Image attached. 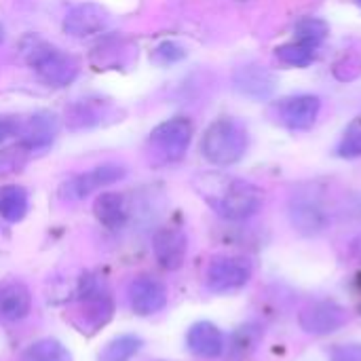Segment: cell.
<instances>
[{
	"mask_svg": "<svg viewBox=\"0 0 361 361\" xmlns=\"http://www.w3.org/2000/svg\"><path fill=\"white\" fill-rule=\"evenodd\" d=\"M235 89L241 91L243 95L252 97V99H269L275 95L277 89V78L271 70H267L264 66L258 63H247L241 66L235 76H233Z\"/></svg>",
	"mask_w": 361,
	"mask_h": 361,
	"instance_id": "obj_14",
	"label": "cell"
},
{
	"mask_svg": "<svg viewBox=\"0 0 361 361\" xmlns=\"http://www.w3.org/2000/svg\"><path fill=\"white\" fill-rule=\"evenodd\" d=\"M127 300L133 313L148 317L165 309L167 288L152 275H137L127 286Z\"/></svg>",
	"mask_w": 361,
	"mask_h": 361,
	"instance_id": "obj_9",
	"label": "cell"
},
{
	"mask_svg": "<svg viewBox=\"0 0 361 361\" xmlns=\"http://www.w3.org/2000/svg\"><path fill=\"white\" fill-rule=\"evenodd\" d=\"M294 34H296V40L302 42V44H309V47H317L326 40V36L330 34V25L319 19V17H305L296 23L294 27Z\"/></svg>",
	"mask_w": 361,
	"mask_h": 361,
	"instance_id": "obj_23",
	"label": "cell"
},
{
	"mask_svg": "<svg viewBox=\"0 0 361 361\" xmlns=\"http://www.w3.org/2000/svg\"><path fill=\"white\" fill-rule=\"evenodd\" d=\"M298 324L307 334L328 336L338 332L347 324V313L341 305L330 300H319L305 307L298 315Z\"/></svg>",
	"mask_w": 361,
	"mask_h": 361,
	"instance_id": "obj_10",
	"label": "cell"
},
{
	"mask_svg": "<svg viewBox=\"0 0 361 361\" xmlns=\"http://www.w3.org/2000/svg\"><path fill=\"white\" fill-rule=\"evenodd\" d=\"M21 135V146L25 150H44L53 144L55 140V133H57V123H55V116L51 114H34L30 116L17 131Z\"/></svg>",
	"mask_w": 361,
	"mask_h": 361,
	"instance_id": "obj_17",
	"label": "cell"
},
{
	"mask_svg": "<svg viewBox=\"0 0 361 361\" xmlns=\"http://www.w3.org/2000/svg\"><path fill=\"white\" fill-rule=\"evenodd\" d=\"M114 315V300L108 281L97 273H85L76 288V313L72 324L82 334H95Z\"/></svg>",
	"mask_w": 361,
	"mask_h": 361,
	"instance_id": "obj_2",
	"label": "cell"
},
{
	"mask_svg": "<svg viewBox=\"0 0 361 361\" xmlns=\"http://www.w3.org/2000/svg\"><path fill=\"white\" fill-rule=\"evenodd\" d=\"M197 190L218 216L231 222L256 216L264 201V195L256 184L226 176H201Z\"/></svg>",
	"mask_w": 361,
	"mask_h": 361,
	"instance_id": "obj_1",
	"label": "cell"
},
{
	"mask_svg": "<svg viewBox=\"0 0 361 361\" xmlns=\"http://www.w3.org/2000/svg\"><path fill=\"white\" fill-rule=\"evenodd\" d=\"M247 131L235 118H218L214 121L201 140L203 157L218 167H228L239 163L247 152Z\"/></svg>",
	"mask_w": 361,
	"mask_h": 361,
	"instance_id": "obj_4",
	"label": "cell"
},
{
	"mask_svg": "<svg viewBox=\"0 0 361 361\" xmlns=\"http://www.w3.org/2000/svg\"><path fill=\"white\" fill-rule=\"evenodd\" d=\"M110 23V13L95 2H85L74 6L66 19H63V30L74 36V38H85V36H93L99 34L102 30H106Z\"/></svg>",
	"mask_w": 361,
	"mask_h": 361,
	"instance_id": "obj_13",
	"label": "cell"
},
{
	"mask_svg": "<svg viewBox=\"0 0 361 361\" xmlns=\"http://www.w3.org/2000/svg\"><path fill=\"white\" fill-rule=\"evenodd\" d=\"M252 279V264L241 256H218L209 262L205 286L214 294L241 290Z\"/></svg>",
	"mask_w": 361,
	"mask_h": 361,
	"instance_id": "obj_7",
	"label": "cell"
},
{
	"mask_svg": "<svg viewBox=\"0 0 361 361\" xmlns=\"http://www.w3.org/2000/svg\"><path fill=\"white\" fill-rule=\"evenodd\" d=\"M330 361H361V345H357V343L338 345V347L332 351Z\"/></svg>",
	"mask_w": 361,
	"mask_h": 361,
	"instance_id": "obj_28",
	"label": "cell"
},
{
	"mask_svg": "<svg viewBox=\"0 0 361 361\" xmlns=\"http://www.w3.org/2000/svg\"><path fill=\"white\" fill-rule=\"evenodd\" d=\"M125 167L123 165H114V163H106V165H99V167H93L80 176H74L72 180H68L63 186H61V197L68 199V201H80L85 197H89L91 192L104 188V186H110L118 180L125 178Z\"/></svg>",
	"mask_w": 361,
	"mask_h": 361,
	"instance_id": "obj_8",
	"label": "cell"
},
{
	"mask_svg": "<svg viewBox=\"0 0 361 361\" xmlns=\"http://www.w3.org/2000/svg\"><path fill=\"white\" fill-rule=\"evenodd\" d=\"M357 2H360V4H361V0H357Z\"/></svg>",
	"mask_w": 361,
	"mask_h": 361,
	"instance_id": "obj_32",
	"label": "cell"
},
{
	"mask_svg": "<svg viewBox=\"0 0 361 361\" xmlns=\"http://www.w3.org/2000/svg\"><path fill=\"white\" fill-rule=\"evenodd\" d=\"M192 131H195L192 123L184 116H176V118H169V121L157 125L148 137L152 157L159 163L182 161L192 142Z\"/></svg>",
	"mask_w": 361,
	"mask_h": 361,
	"instance_id": "obj_6",
	"label": "cell"
},
{
	"mask_svg": "<svg viewBox=\"0 0 361 361\" xmlns=\"http://www.w3.org/2000/svg\"><path fill=\"white\" fill-rule=\"evenodd\" d=\"M345 214L355 220V222H361V195H355L351 197L347 203H345Z\"/></svg>",
	"mask_w": 361,
	"mask_h": 361,
	"instance_id": "obj_30",
	"label": "cell"
},
{
	"mask_svg": "<svg viewBox=\"0 0 361 361\" xmlns=\"http://www.w3.org/2000/svg\"><path fill=\"white\" fill-rule=\"evenodd\" d=\"M334 74L338 80H353L361 74V55L357 53H349L343 57V61H338L334 66Z\"/></svg>",
	"mask_w": 361,
	"mask_h": 361,
	"instance_id": "obj_26",
	"label": "cell"
},
{
	"mask_svg": "<svg viewBox=\"0 0 361 361\" xmlns=\"http://www.w3.org/2000/svg\"><path fill=\"white\" fill-rule=\"evenodd\" d=\"M21 57L51 87H66L78 74V61L72 55L34 34L23 38Z\"/></svg>",
	"mask_w": 361,
	"mask_h": 361,
	"instance_id": "obj_3",
	"label": "cell"
},
{
	"mask_svg": "<svg viewBox=\"0 0 361 361\" xmlns=\"http://www.w3.org/2000/svg\"><path fill=\"white\" fill-rule=\"evenodd\" d=\"M186 55V51L176 44V42H163L157 51H154V59L161 61V63H173V61H180L182 57Z\"/></svg>",
	"mask_w": 361,
	"mask_h": 361,
	"instance_id": "obj_27",
	"label": "cell"
},
{
	"mask_svg": "<svg viewBox=\"0 0 361 361\" xmlns=\"http://www.w3.org/2000/svg\"><path fill=\"white\" fill-rule=\"evenodd\" d=\"M19 131V123L13 116H0V144Z\"/></svg>",
	"mask_w": 361,
	"mask_h": 361,
	"instance_id": "obj_29",
	"label": "cell"
},
{
	"mask_svg": "<svg viewBox=\"0 0 361 361\" xmlns=\"http://www.w3.org/2000/svg\"><path fill=\"white\" fill-rule=\"evenodd\" d=\"M112 106L106 99L99 97H87L78 99L68 108V127L70 129H87L104 123V118L110 114Z\"/></svg>",
	"mask_w": 361,
	"mask_h": 361,
	"instance_id": "obj_18",
	"label": "cell"
},
{
	"mask_svg": "<svg viewBox=\"0 0 361 361\" xmlns=\"http://www.w3.org/2000/svg\"><path fill=\"white\" fill-rule=\"evenodd\" d=\"M32 311V294L25 283L13 279L0 283V322L17 324Z\"/></svg>",
	"mask_w": 361,
	"mask_h": 361,
	"instance_id": "obj_15",
	"label": "cell"
},
{
	"mask_svg": "<svg viewBox=\"0 0 361 361\" xmlns=\"http://www.w3.org/2000/svg\"><path fill=\"white\" fill-rule=\"evenodd\" d=\"M30 209V197L23 186L8 184L0 188V218L8 224H17Z\"/></svg>",
	"mask_w": 361,
	"mask_h": 361,
	"instance_id": "obj_20",
	"label": "cell"
},
{
	"mask_svg": "<svg viewBox=\"0 0 361 361\" xmlns=\"http://www.w3.org/2000/svg\"><path fill=\"white\" fill-rule=\"evenodd\" d=\"M288 218L296 233L305 237H317L330 228L332 216L326 199L317 188L302 186L288 201Z\"/></svg>",
	"mask_w": 361,
	"mask_h": 361,
	"instance_id": "obj_5",
	"label": "cell"
},
{
	"mask_svg": "<svg viewBox=\"0 0 361 361\" xmlns=\"http://www.w3.org/2000/svg\"><path fill=\"white\" fill-rule=\"evenodd\" d=\"M319 110H322V99L317 95H307V93L281 99L277 106L279 121L294 131L311 129L319 116Z\"/></svg>",
	"mask_w": 361,
	"mask_h": 361,
	"instance_id": "obj_12",
	"label": "cell"
},
{
	"mask_svg": "<svg viewBox=\"0 0 361 361\" xmlns=\"http://www.w3.org/2000/svg\"><path fill=\"white\" fill-rule=\"evenodd\" d=\"M142 338L135 334H123L112 338L104 351L99 353V361H131L142 349Z\"/></svg>",
	"mask_w": 361,
	"mask_h": 361,
	"instance_id": "obj_22",
	"label": "cell"
},
{
	"mask_svg": "<svg viewBox=\"0 0 361 361\" xmlns=\"http://www.w3.org/2000/svg\"><path fill=\"white\" fill-rule=\"evenodd\" d=\"M93 214L102 226L108 231H118L129 220V209L125 197L118 192H102L93 203Z\"/></svg>",
	"mask_w": 361,
	"mask_h": 361,
	"instance_id": "obj_19",
	"label": "cell"
},
{
	"mask_svg": "<svg viewBox=\"0 0 361 361\" xmlns=\"http://www.w3.org/2000/svg\"><path fill=\"white\" fill-rule=\"evenodd\" d=\"M2 38H4V30H2V25H0V42H2Z\"/></svg>",
	"mask_w": 361,
	"mask_h": 361,
	"instance_id": "obj_31",
	"label": "cell"
},
{
	"mask_svg": "<svg viewBox=\"0 0 361 361\" xmlns=\"http://www.w3.org/2000/svg\"><path fill=\"white\" fill-rule=\"evenodd\" d=\"M275 55H277V59H279L281 63H286V66H292V68H307V66L313 63V59H315V49L296 40V42H288V44L277 47Z\"/></svg>",
	"mask_w": 361,
	"mask_h": 361,
	"instance_id": "obj_24",
	"label": "cell"
},
{
	"mask_svg": "<svg viewBox=\"0 0 361 361\" xmlns=\"http://www.w3.org/2000/svg\"><path fill=\"white\" fill-rule=\"evenodd\" d=\"M186 347L190 353L203 360H218L224 353V334L209 322L195 324L186 334Z\"/></svg>",
	"mask_w": 361,
	"mask_h": 361,
	"instance_id": "obj_16",
	"label": "cell"
},
{
	"mask_svg": "<svg viewBox=\"0 0 361 361\" xmlns=\"http://www.w3.org/2000/svg\"><path fill=\"white\" fill-rule=\"evenodd\" d=\"M21 361H72V353L55 338H40L21 353Z\"/></svg>",
	"mask_w": 361,
	"mask_h": 361,
	"instance_id": "obj_21",
	"label": "cell"
},
{
	"mask_svg": "<svg viewBox=\"0 0 361 361\" xmlns=\"http://www.w3.org/2000/svg\"><path fill=\"white\" fill-rule=\"evenodd\" d=\"M152 252L165 271H178L182 269L188 254V237L182 228L176 226L159 228L152 237Z\"/></svg>",
	"mask_w": 361,
	"mask_h": 361,
	"instance_id": "obj_11",
	"label": "cell"
},
{
	"mask_svg": "<svg viewBox=\"0 0 361 361\" xmlns=\"http://www.w3.org/2000/svg\"><path fill=\"white\" fill-rule=\"evenodd\" d=\"M338 157L343 159H357L361 157V116H357L345 131L343 140L336 148Z\"/></svg>",
	"mask_w": 361,
	"mask_h": 361,
	"instance_id": "obj_25",
	"label": "cell"
}]
</instances>
